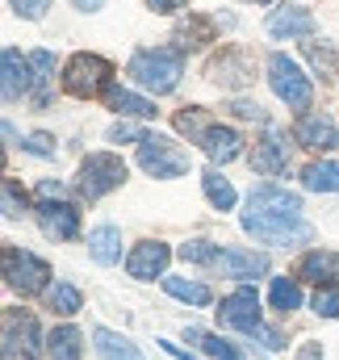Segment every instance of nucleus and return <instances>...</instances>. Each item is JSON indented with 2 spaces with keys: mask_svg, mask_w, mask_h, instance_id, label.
<instances>
[{
  "mask_svg": "<svg viewBox=\"0 0 339 360\" xmlns=\"http://www.w3.org/2000/svg\"><path fill=\"white\" fill-rule=\"evenodd\" d=\"M243 231L272 248H298V243L314 239V226L302 218V197L281 184L252 188L248 210H243Z\"/></svg>",
  "mask_w": 339,
  "mask_h": 360,
  "instance_id": "1",
  "label": "nucleus"
},
{
  "mask_svg": "<svg viewBox=\"0 0 339 360\" xmlns=\"http://www.w3.org/2000/svg\"><path fill=\"white\" fill-rule=\"evenodd\" d=\"M180 76H184V63H180V51H172V46L139 51L130 59V80L151 92H172L180 84Z\"/></svg>",
  "mask_w": 339,
  "mask_h": 360,
  "instance_id": "2",
  "label": "nucleus"
},
{
  "mask_svg": "<svg viewBox=\"0 0 339 360\" xmlns=\"http://www.w3.org/2000/svg\"><path fill=\"white\" fill-rule=\"evenodd\" d=\"M222 323L226 327H239L243 335H252L260 340L268 352H276V348H285V340L276 335V331H268L264 327V319H260V297H255V289H235L231 297H222Z\"/></svg>",
  "mask_w": 339,
  "mask_h": 360,
  "instance_id": "3",
  "label": "nucleus"
},
{
  "mask_svg": "<svg viewBox=\"0 0 339 360\" xmlns=\"http://www.w3.org/2000/svg\"><path fill=\"white\" fill-rule=\"evenodd\" d=\"M268 84H272V92H276L289 109H310V105H314V84H310V76H306L289 55H272V59H268Z\"/></svg>",
  "mask_w": 339,
  "mask_h": 360,
  "instance_id": "4",
  "label": "nucleus"
},
{
  "mask_svg": "<svg viewBox=\"0 0 339 360\" xmlns=\"http://www.w3.org/2000/svg\"><path fill=\"white\" fill-rule=\"evenodd\" d=\"M109 76H113L109 59H101V55H72L68 68H63V89L72 96H80V101H88V96L105 92Z\"/></svg>",
  "mask_w": 339,
  "mask_h": 360,
  "instance_id": "5",
  "label": "nucleus"
},
{
  "mask_svg": "<svg viewBox=\"0 0 339 360\" xmlns=\"http://www.w3.org/2000/svg\"><path fill=\"white\" fill-rule=\"evenodd\" d=\"M139 164H143V172H151V176L160 180H172V176H184L188 172V151H180L172 139L164 134H147L143 143H139Z\"/></svg>",
  "mask_w": 339,
  "mask_h": 360,
  "instance_id": "6",
  "label": "nucleus"
},
{
  "mask_svg": "<svg viewBox=\"0 0 339 360\" xmlns=\"http://www.w3.org/2000/svg\"><path fill=\"white\" fill-rule=\"evenodd\" d=\"M122 180H126V164H122L117 155H109V151H96V155H88L84 164H80V180H76V188H80V197L96 201V197L113 193Z\"/></svg>",
  "mask_w": 339,
  "mask_h": 360,
  "instance_id": "7",
  "label": "nucleus"
},
{
  "mask_svg": "<svg viewBox=\"0 0 339 360\" xmlns=\"http://www.w3.org/2000/svg\"><path fill=\"white\" fill-rule=\"evenodd\" d=\"M46 276H51L46 260H38L34 252H21V248H4V281H8V289L30 297V293L46 289Z\"/></svg>",
  "mask_w": 339,
  "mask_h": 360,
  "instance_id": "8",
  "label": "nucleus"
},
{
  "mask_svg": "<svg viewBox=\"0 0 339 360\" xmlns=\"http://www.w3.org/2000/svg\"><path fill=\"white\" fill-rule=\"evenodd\" d=\"M4 352L8 356H21L25 360H38V323L21 310H8L4 314Z\"/></svg>",
  "mask_w": 339,
  "mask_h": 360,
  "instance_id": "9",
  "label": "nucleus"
},
{
  "mask_svg": "<svg viewBox=\"0 0 339 360\" xmlns=\"http://www.w3.org/2000/svg\"><path fill=\"white\" fill-rule=\"evenodd\" d=\"M38 226H42L46 239L68 243V239H76V231H80V214H76L68 201H42V205H38Z\"/></svg>",
  "mask_w": 339,
  "mask_h": 360,
  "instance_id": "10",
  "label": "nucleus"
},
{
  "mask_svg": "<svg viewBox=\"0 0 339 360\" xmlns=\"http://www.w3.org/2000/svg\"><path fill=\"white\" fill-rule=\"evenodd\" d=\"M298 143L310 147V151H335L339 147V126L327 117V113H302L298 126H293Z\"/></svg>",
  "mask_w": 339,
  "mask_h": 360,
  "instance_id": "11",
  "label": "nucleus"
},
{
  "mask_svg": "<svg viewBox=\"0 0 339 360\" xmlns=\"http://www.w3.org/2000/svg\"><path fill=\"white\" fill-rule=\"evenodd\" d=\"M205 76H210L214 84L239 89V84H248V80H252V59H248V51H222V55H214V59H210Z\"/></svg>",
  "mask_w": 339,
  "mask_h": 360,
  "instance_id": "12",
  "label": "nucleus"
},
{
  "mask_svg": "<svg viewBox=\"0 0 339 360\" xmlns=\"http://www.w3.org/2000/svg\"><path fill=\"white\" fill-rule=\"evenodd\" d=\"M168 248L164 243H155V239H147V243H139L134 252H130V260H126V272L134 276V281H151V276H164L168 269Z\"/></svg>",
  "mask_w": 339,
  "mask_h": 360,
  "instance_id": "13",
  "label": "nucleus"
},
{
  "mask_svg": "<svg viewBox=\"0 0 339 360\" xmlns=\"http://www.w3.org/2000/svg\"><path fill=\"white\" fill-rule=\"evenodd\" d=\"M252 168L260 172V176H281V172L289 168V147H285L281 134H264V139L255 143Z\"/></svg>",
  "mask_w": 339,
  "mask_h": 360,
  "instance_id": "14",
  "label": "nucleus"
},
{
  "mask_svg": "<svg viewBox=\"0 0 339 360\" xmlns=\"http://www.w3.org/2000/svg\"><path fill=\"white\" fill-rule=\"evenodd\" d=\"M298 276L310 281V285H319V289H323V285H327V289L339 285V252H327V248H323V252H306L302 264H298Z\"/></svg>",
  "mask_w": 339,
  "mask_h": 360,
  "instance_id": "15",
  "label": "nucleus"
},
{
  "mask_svg": "<svg viewBox=\"0 0 339 360\" xmlns=\"http://www.w3.org/2000/svg\"><path fill=\"white\" fill-rule=\"evenodd\" d=\"M0 63H4V101H21V96L30 92V84L38 80V76H30V68H34V63H30V59H21L17 51H4V59H0Z\"/></svg>",
  "mask_w": 339,
  "mask_h": 360,
  "instance_id": "16",
  "label": "nucleus"
},
{
  "mask_svg": "<svg viewBox=\"0 0 339 360\" xmlns=\"http://www.w3.org/2000/svg\"><path fill=\"white\" fill-rule=\"evenodd\" d=\"M314 30V17L306 13V8H276L272 17H268V34L272 38H302V34H310Z\"/></svg>",
  "mask_w": 339,
  "mask_h": 360,
  "instance_id": "17",
  "label": "nucleus"
},
{
  "mask_svg": "<svg viewBox=\"0 0 339 360\" xmlns=\"http://www.w3.org/2000/svg\"><path fill=\"white\" fill-rule=\"evenodd\" d=\"M201 147H205V155H210L214 164H231V160L243 151V139H239V130H231V126H214Z\"/></svg>",
  "mask_w": 339,
  "mask_h": 360,
  "instance_id": "18",
  "label": "nucleus"
},
{
  "mask_svg": "<svg viewBox=\"0 0 339 360\" xmlns=\"http://www.w3.org/2000/svg\"><path fill=\"white\" fill-rule=\"evenodd\" d=\"M88 252H92V260L96 264H117V256H122V231L117 226H96V231H88Z\"/></svg>",
  "mask_w": 339,
  "mask_h": 360,
  "instance_id": "19",
  "label": "nucleus"
},
{
  "mask_svg": "<svg viewBox=\"0 0 339 360\" xmlns=\"http://www.w3.org/2000/svg\"><path fill=\"white\" fill-rule=\"evenodd\" d=\"M92 340H96V352L105 360H143V352H139L126 335H117V331H109V327H96Z\"/></svg>",
  "mask_w": 339,
  "mask_h": 360,
  "instance_id": "20",
  "label": "nucleus"
},
{
  "mask_svg": "<svg viewBox=\"0 0 339 360\" xmlns=\"http://www.w3.org/2000/svg\"><path fill=\"white\" fill-rule=\"evenodd\" d=\"M218 264H222L226 276H239V281H248V276H264V272H268V260L255 256V252H222Z\"/></svg>",
  "mask_w": 339,
  "mask_h": 360,
  "instance_id": "21",
  "label": "nucleus"
},
{
  "mask_svg": "<svg viewBox=\"0 0 339 360\" xmlns=\"http://www.w3.org/2000/svg\"><path fill=\"white\" fill-rule=\"evenodd\" d=\"M84 335L76 331V327H55L51 335H46V352L51 360H80L84 356V344H80Z\"/></svg>",
  "mask_w": 339,
  "mask_h": 360,
  "instance_id": "22",
  "label": "nucleus"
},
{
  "mask_svg": "<svg viewBox=\"0 0 339 360\" xmlns=\"http://www.w3.org/2000/svg\"><path fill=\"white\" fill-rule=\"evenodd\" d=\"M109 109H117L126 117H155V105L147 96H134L126 89H109Z\"/></svg>",
  "mask_w": 339,
  "mask_h": 360,
  "instance_id": "23",
  "label": "nucleus"
},
{
  "mask_svg": "<svg viewBox=\"0 0 339 360\" xmlns=\"http://www.w3.org/2000/svg\"><path fill=\"white\" fill-rule=\"evenodd\" d=\"M46 306H51V310H59V314H76V310L84 306V297H80V289H76V285L55 281V285L46 289Z\"/></svg>",
  "mask_w": 339,
  "mask_h": 360,
  "instance_id": "24",
  "label": "nucleus"
},
{
  "mask_svg": "<svg viewBox=\"0 0 339 360\" xmlns=\"http://www.w3.org/2000/svg\"><path fill=\"white\" fill-rule=\"evenodd\" d=\"M302 184L314 193H339V164H310L302 172Z\"/></svg>",
  "mask_w": 339,
  "mask_h": 360,
  "instance_id": "25",
  "label": "nucleus"
},
{
  "mask_svg": "<svg viewBox=\"0 0 339 360\" xmlns=\"http://www.w3.org/2000/svg\"><path fill=\"white\" fill-rule=\"evenodd\" d=\"M164 289L180 302H193V306H210V289L201 281H184V276H164Z\"/></svg>",
  "mask_w": 339,
  "mask_h": 360,
  "instance_id": "26",
  "label": "nucleus"
},
{
  "mask_svg": "<svg viewBox=\"0 0 339 360\" xmlns=\"http://www.w3.org/2000/svg\"><path fill=\"white\" fill-rule=\"evenodd\" d=\"M176 42H180V46H201V42H214V21H210V17L180 21V25H176Z\"/></svg>",
  "mask_w": 339,
  "mask_h": 360,
  "instance_id": "27",
  "label": "nucleus"
},
{
  "mask_svg": "<svg viewBox=\"0 0 339 360\" xmlns=\"http://www.w3.org/2000/svg\"><path fill=\"white\" fill-rule=\"evenodd\" d=\"M176 130L188 134V143H205V134L214 130V122L205 117V109H184V113L176 117Z\"/></svg>",
  "mask_w": 339,
  "mask_h": 360,
  "instance_id": "28",
  "label": "nucleus"
},
{
  "mask_svg": "<svg viewBox=\"0 0 339 360\" xmlns=\"http://www.w3.org/2000/svg\"><path fill=\"white\" fill-rule=\"evenodd\" d=\"M201 184H205V197H210V205H214V210H231V205H235V184H231L226 176L205 172Z\"/></svg>",
  "mask_w": 339,
  "mask_h": 360,
  "instance_id": "29",
  "label": "nucleus"
},
{
  "mask_svg": "<svg viewBox=\"0 0 339 360\" xmlns=\"http://www.w3.org/2000/svg\"><path fill=\"white\" fill-rule=\"evenodd\" d=\"M268 297H272V306H276V310H285V314L302 306V289H298V281H289V276H276Z\"/></svg>",
  "mask_w": 339,
  "mask_h": 360,
  "instance_id": "30",
  "label": "nucleus"
},
{
  "mask_svg": "<svg viewBox=\"0 0 339 360\" xmlns=\"http://www.w3.org/2000/svg\"><path fill=\"white\" fill-rule=\"evenodd\" d=\"M188 335H193V340H197V344H201L214 360H243L239 352H235V344H226L222 335H205V331H188Z\"/></svg>",
  "mask_w": 339,
  "mask_h": 360,
  "instance_id": "31",
  "label": "nucleus"
},
{
  "mask_svg": "<svg viewBox=\"0 0 339 360\" xmlns=\"http://www.w3.org/2000/svg\"><path fill=\"white\" fill-rule=\"evenodd\" d=\"M180 260H188V264H218V252H214L210 239H188L180 248Z\"/></svg>",
  "mask_w": 339,
  "mask_h": 360,
  "instance_id": "32",
  "label": "nucleus"
},
{
  "mask_svg": "<svg viewBox=\"0 0 339 360\" xmlns=\"http://www.w3.org/2000/svg\"><path fill=\"white\" fill-rule=\"evenodd\" d=\"M4 214H8V218L30 214V201H25V193L17 188V180H4Z\"/></svg>",
  "mask_w": 339,
  "mask_h": 360,
  "instance_id": "33",
  "label": "nucleus"
},
{
  "mask_svg": "<svg viewBox=\"0 0 339 360\" xmlns=\"http://www.w3.org/2000/svg\"><path fill=\"white\" fill-rule=\"evenodd\" d=\"M314 310H319L323 319H339V289H323V293L314 297Z\"/></svg>",
  "mask_w": 339,
  "mask_h": 360,
  "instance_id": "34",
  "label": "nucleus"
},
{
  "mask_svg": "<svg viewBox=\"0 0 339 360\" xmlns=\"http://www.w3.org/2000/svg\"><path fill=\"white\" fill-rule=\"evenodd\" d=\"M30 63H34V72H38V84H46V80H51V68H55V55H51V51H38V55H30Z\"/></svg>",
  "mask_w": 339,
  "mask_h": 360,
  "instance_id": "35",
  "label": "nucleus"
},
{
  "mask_svg": "<svg viewBox=\"0 0 339 360\" xmlns=\"http://www.w3.org/2000/svg\"><path fill=\"white\" fill-rule=\"evenodd\" d=\"M46 4H51V0H13L17 17H30V21H38V17L46 13Z\"/></svg>",
  "mask_w": 339,
  "mask_h": 360,
  "instance_id": "36",
  "label": "nucleus"
},
{
  "mask_svg": "<svg viewBox=\"0 0 339 360\" xmlns=\"http://www.w3.org/2000/svg\"><path fill=\"white\" fill-rule=\"evenodd\" d=\"M25 151H34V155H55V143H51L46 134H30V139H25Z\"/></svg>",
  "mask_w": 339,
  "mask_h": 360,
  "instance_id": "37",
  "label": "nucleus"
},
{
  "mask_svg": "<svg viewBox=\"0 0 339 360\" xmlns=\"http://www.w3.org/2000/svg\"><path fill=\"white\" fill-rule=\"evenodd\" d=\"M235 113H239V117H255V122H264V117H268L255 101H235Z\"/></svg>",
  "mask_w": 339,
  "mask_h": 360,
  "instance_id": "38",
  "label": "nucleus"
},
{
  "mask_svg": "<svg viewBox=\"0 0 339 360\" xmlns=\"http://www.w3.org/2000/svg\"><path fill=\"white\" fill-rule=\"evenodd\" d=\"M310 59H314V68H323V72H335V59H331V51H319V46H310Z\"/></svg>",
  "mask_w": 339,
  "mask_h": 360,
  "instance_id": "39",
  "label": "nucleus"
},
{
  "mask_svg": "<svg viewBox=\"0 0 339 360\" xmlns=\"http://www.w3.org/2000/svg\"><path fill=\"white\" fill-rule=\"evenodd\" d=\"M147 4H151L155 13H176V8H184L188 0H147Z\"/></svg>",
  "mask_w": 339,
  "mask_h": 360,
  "instance_id": "40",
  "label": "nucleus"
},
{
  "mask_svg": "<svg viewBox=\"0 0 339 360\" xmlns=\"http://www.w3.org/2000/svg\"><path fill=\"white\" fill-rule=\"evenodd\" d=\"M113 139H139V143H143L147 134H139L134 126H126V122H122V126H113Z\"/></svg>",
  "mask_w": 339,
  "mask_h": 360,
  "instance_id": "41",
  "label": "nucleus"
},
{
  "mask_svg": "<svg viewBox=\"0 0 339 360\" xmlns=\"http://www.w3.org/2000/svg\"><path fill=\"white\" fill-rule=\"evenodd\" d=\"M160 348H164V352H168V356H176V360H197V356H188V352H184V348H176V344H172V340H160Z\"/></svg>",
  "mask_w": 339,
  "mask_h": 360,
  "instance_id": "42",
  "label": "nucleus"
},
{
  "mask_svg": "<svg viewBox=\"0 0 339 360\" xmlns=\"http://www.w3.org/2000/svg\"><path fill=\"white\" fill-rule=\"evenodd\" d=\"M298 360H323V352H319V348H314V344H306V348H302V352H298Z\"/></svg>",
  "mask_w": 339,
  "mask_h": 360,
  "instance_id": "43",
  "label": "nucleus"
},
{
  "mask_svg": "<svg viewBox=\"0 0 339 360\" xmlns=\"http://www.w3.org/2000/svg\"><path fill=\"white\" fill-rule=\"evenodd\" d=\"M72 4H76V8H84V13H96L105 0H72Z\"/></svg>",
  "mask_w": 339,
  "mask_h": 360,
  "instance_id": "44",
  "label": "nucleus"
},
{
  "mask_svg": "<svg viewBox=\"0 0 339 360\" xmlns=\"http://www.w3.org/2000/svg\"><path fill=\"white\" fill-rule=\"evenodd\" d=\"M260 4H268V0H260Z\"/></svg>",
  "mask_w": 339,
  "mask_h": 360,
  "instance_id": "45",
  "label": "nucleus"
}]
</instances>
